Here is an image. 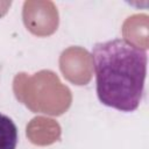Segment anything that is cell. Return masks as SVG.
I'll list each match as a JSON object with an SVG mask.
<instances>
[{
  "instance_id": "6da1fadb",
  "label": "cell",
  "mask_w": 149,
  "mask_h": 149,
  "mask_svg": "<svg viewBox=\"0 0 149 149\" xmlns=\"http://www.w3.org/2000/svg\"><path fill=\"white\" fill-rule=\"evenodd\" d=\"M91 55L100 102L121 112H134L144 94L147 50L114 38L95 43Z\"/></svg>"
},
{
  "instance_id": "7a4b0ae2",
  "label": "cell",
  "mask_w": 149,
  "mask_h": 149,
  "mask_svg": "<svg viewBox=\"0 0 149 149\" xmlns=\"http://www.w3.org/2000/svg\"><path fill=\"white\" fill-rule=\"evenodd\" d=\"M17 139V127L14 121L0 113V149H15Z\"/></svg>"
}]
</instances>
